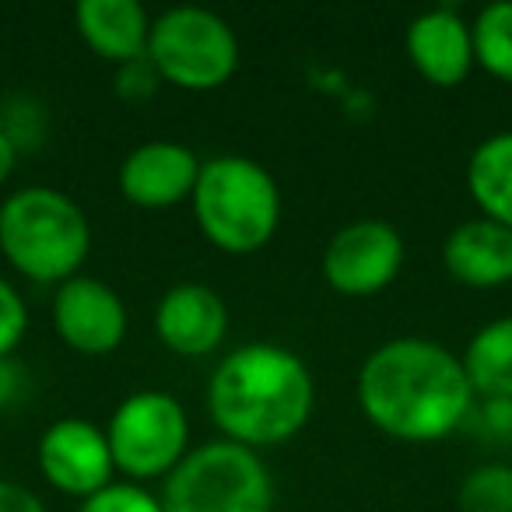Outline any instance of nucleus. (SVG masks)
<instances>
[{
  "label": "nucleus",
  "mask_w": 512,
  "mask_h": 512,
  "mask_svg": "<svg viewBox=\"0 0 512 512\" xmlns=\"http://www.w3.org/2000/svg\"><path fill=\"white\" fill-rule=\"evenodd\" d=\"M362 414L400 442H435L474 407L460 355L428 337H393L362 362L355 379Z\"/></svg>",
  "instance_id": "f257e3e1"
},
{
  "label": "nucleus",
  "mask_w": 512,
  "mask_h": 512,
  "mask_svg": "<svg viewBox=\"0 0 512 512\" xmlns=\"http://www.w3.org/2000/svg\"><path fill=\"white\" fill-rule=\"evenodd\" d=\"M316 407L309 365L281 344H242L228 351L207 383V411L221 439L267 449L295 439Z\"/></svg>",
  "instance_id": "f03ea898"
},
{
  "label": "nucleus",
  "mask_w": 512,
  "mask_h": 512,
  "mask_svg": "<svg viewBox=\"0 0 512 512\" xmlns=\"http://www.w3.org/2000/svg\"><path fill=\"white\" fill-rule=\"evenodd\" d=\"M92 249V225L74 197L53 186H25L0 204V253L39 285L78 278Z\"/></svg>",
  "instance_id": "7ed1b4c3"
},
{
  "label": "nucleus",
  "mask_w": 512,
  "mask_h": 512,
  "mask_svg": "<svg viewBox=\"0 0 512 512\" xmlns=\"http://www.w3.org/2000/svg\"><path fill=\"white\" fill-rule=\"evenodd\" d=\"M190 204L207 242L232 256L264 249L281 225L278 179L246 155L207 158Z\"/></svg>",
  "instance_id": "20e7f679"
},
{
  "label": "nucleus",
  "mask_w": 512,
  "mask_h": 512,
  "mask_svg": "<svg viewBox=\"0 0 512 512\" xmlns=\"http://www.w3.org/2000/svg\"><path fill=\"white\" fill-rule=\"evenodd\" d=\"M165 512H274V477L256 449L214 439L165 477Z\"/></svg>",
  "instance_id": "39448f33"
},
{
  "label": "nucleus",
  "mask_w": 512,
  "mask_h": 512,
  "mask_svg": "<svg viewBox=\"0 0 512 512\" xmlns=\"http://www.w3.org/2000/svg\"><path fill=\"white\" fill-rule=\"evenodd\" d=\"M148 60L158 78L186 92H214L239 67V39L207 8H172L151 22Z\"/></svg>",
  "instance_id": "423d86ee"
},
{
  "label": "nucleus",
  "mask_w": 512,
  "mask_h": 512,
  "mask_svg": "<svg viewBox=\"0 0 512 512\" xmlns=\"http://www.w3.org/2000/svg\"><path fill=\"white\" fill-rule=\"evenodd\" d=\"M109 453L127 481L169 477L190 453V418L165 390H137L113 411L106 425Z\"/></svg>",
  "instance_id": "0eeeda50"
},
{
  "label": "nucleus",
  "mask_w": 512,
  "mask_h": 512,
  "mask_svg": "<svg viewBox=\"0 0 512 512\" xmlns=\"http://www.w3.org/2000/svg\"><path fill=\"white\" fill-rule=\"evenodd\" d=\"M404 267V239L383 218H362L334 232L323 249V278L334 292L365 299L397 281Z\"/></svg>",
  "instance_id": "6e6552de"
},
{
  "label": "nucleus",
  "mask_w": 512,
  "mask_h": 512,
  "mask_svg": "<svg viewBox=\"0 0 512 512\" xmlns=\"http://www.w3.org/2000/svg\"><path fill=\"white\" fill-rule=\"evenodd\" d=\"M43 477L57 491L74 498H92L106 484H113L116 463L109 453L106 428L85 418H60L43 432L36 449Z\"/></svg>",
  "instance_id": "1a4fd4ad"
},
{
  "label": "nucleus",
  "mask_w": 512,
  "mask_h": 512,
  "mask_svg": "<svg viewBox=\"0 0 512 512\" xmlns=\"http://www.w3.org/2000/svg\"><path fill=\"white\" fill-rule=\"evenodd\" d=\"M130 316L116 288L92 274L57 285L53 295V330L78 355H109L123 344Z\"/></svg>",
  "instance_id": "9d476101"
},
{
  "label": "nucleus",
  "mask_w": 512,
  "mask_h": 512,
  "mask_svg": "<svg viewBox=\"0 0 512 512\" xmlns=\"http://www.w3.org/2000/svg\"><path fill=\"white\" fill-rule=\"evenodd\" d=\"M200 158L179 141H148L120 165V193L144 211H165L193 197L200 179Z\"/></svg>",
  "instance_id": "9b49d317"
},
{
  "label": "nucleus",
  "mask_w": 512,
  "mask_h": 512,
  "mask_svg": "<svg viewBox=\"0 0 512 512\" xmlns=\"http://www.w3.org/2000/svg\"><path fill=\"white\" fill-rule=\"evenodd\" d=\"M155 334L172 355L204 358L228 337V306L214 288L186 281L162 295L155 309Z\"/></svg>",
  "instance_id": "f8f14e48"
},
{
  "label": "nucleus",
  "mask_w": 512,
  "mask_h": 512,
  "mask_svg": "<svg viewBox=\"0 0 512 512\" xmlns=\"http://www.w3.org/2000/svg\"><path fill=\"white\" fill-rule=\"evenodd\" d=\"M407 57L414 71L439 88H456L474 71V36L470 22L453 8L421 11L407 25Z\"/></svg>",
  "instance_id": "ddd939ff"
},
{
  "label": "nucleus",
  "mask_w": 512,
  "mask_h": 512,
  "mask_svg": "<svg viewBox=\"0 0 512 512\" xmlns=\"http://www.w3.org/2000/svg\"><path fill=\"white\" fill-rule=\"evenodd\" d=\"M442 264L467 288H502L512 281V228L470 218L442 242Z\"/></svg>",
  "instance_id": "4468645a"
},
{
  "label": "nucleus",
  "mask_w": 512,
  "mask_h": 512,
  "mask_svg": "<svg viewBox=\"0 0 512 512\" xmlns=\"http://www.w3.org/2000/svg\"><path fill=\"white\" fill-rule=\"evenodd\" d=\"M74 25L88 50H95L116 67L148 53L151 18L137 0H78Z\"/></svg>",
  "instance_id": "2eb2a0df"
},
{
  "label": "nucleus",
  "mask_w": 512,
  "mask_h": 512,
  "mask_svg": "<svg viewBox=\"0 0 512 512\" xmlns=\"http://www.w3.org/2000/svg\"><path fill=\"white\" fill-rule=\"evenodd\" d=\"M467 190L481 218L512 228V130L484 137L467 162Z\"/></svg>",
  "instance_id": "dca6fc26"
},
{
  "label": "nucleus",
  "mask_w": 512,
  "mask_h": 512,
  "mask_svg": "<svg viewBox=\"0 0 512 512\" xmlns=\"http://www.w3.org/2000/svg\"><path fill=\"white\" fill-rule=\"evenodd\" d=\"M467 383L481 400H512V316L491 320L467 341L460 355Z\"/></svg>",
  "instance_id": "f3484780"
},
{
  "label": "nucleus",
  "mask_w": 512,
  "mask_h": 512,
  "mask_svg": "<svg viewBox=\"0 0 512 512\" xmlns=\"http://www.w3.org/2000/svg\"><path fill=\"white\" fill-rule=\"evenodd\" d=\"M474 36V64H481L491 78L512 81V0H498L481 8L470 22Z\"/></svg>",
  "instance_id": "a211bd4d"
},
{
  "label": "nucleus",
  "mask_w": 512,
  "mask_h": 512,
  "mask_svg": "<svg viewBox=\"0 0 512 512\" xmlns=\"http://www.w3.org/2000/svg\"><path fill=\"white\" fill-rule=\"evenodd\" d=\"M460 512H512V463H481L456 488Z\"/></svg>",
  "instance_id": "6ab92c4d"
},
{
  "label": "nucleus",
  "mask_w": 512,
  "mask_h": 512,
  "mask_svg": "<svg viewBox=\"0 0 512 512\" xmlns=\"http://www.w3.org/2000/svg\"><path fill=\"white\" fill-rule=\"evenodd\" d=\"M78 512H165V509H162V498L151 495L144 484L113 481L102 491H95L92 498H85Z\"/></svg>",
  "instance_id": "aec40b11"
},
{
  "label": "nucleus",
  "mask_w": 512,
  "mask_h": 512,
  "mask_svg": "<svg viewBox=\"0 0 512 512\" xmlns=\"http://www.w3.org/2000/svg\"><path fill=\"white\" fill-rule=\"evenodd\" d=\"M29 334V306L22 292L0 274V358H11Z\"/></svg>",
  "instance_id": "412c9836"
},
{
  "label": "nucleus",
  "mask_w": 512,
  "mask_h": 512,
  "mask_svg": "<svg viewBox=\"0 0 512 512\" xmlns=\"http://www.w3.org/2000/svg\"><path fill=\"white\" fill-rule=\"evenodd\" d=\"M158 85H162V78H158L155 64L148 60V53H144L141 60H130V64L120 67V81H116V92L123 95V99H151V95L158 92Z\"/></svg>",
  "instance_id": "4be33fe9"
},
{
  "label": "nucleus",
  "mask_w": 512,
  "mask_h": 512,
  "mask_svg": "<svg viewBox=\"0 0 512 512\" xmlns=\"http://www.w3.org/2000/svg\"><path fill=\"white\" fill-rule=\"evenodd\" d=\"M0 512H50L43 505V498L32 495L25 484L0 481Z\"/></svg>",
  "instance_id": "5701e85b"
},
{
  "label": "nucleus",
  "mask_w": 512,
  "mask_h": 512,
  "mask_svg": "<svg viewBox=\"0 0 512 512\" xmlns=\"http://www.w3.org/2000/svg\"><path fill=\"white\" fill-rule=\"evenodd\" d=\"M25 393V372L22 365L15 362V355L11 358H0V411L4 407H11L18 397Z\"/></svg>",
  "instance_id": "b1692460"
},
{
  "label": "nucleus",
  "mask_w": 512,
  "mask_h": 512,
  "mask_svg": "<svg viewBox=\"0 0 512 512\" xmlns=\"http://www.w3.org/2000/svg\"><path fill=\"white\" fill-rule=\"evenodd\" d=\"M15 162H18V144L8 137V130L0 127V186L11 179V172H15Z\"/></svg>",
  "instance_id": "393cba45"
}]
</instances>
